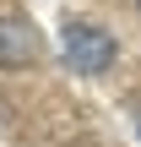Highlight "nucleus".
Here are the masks:
<instances>
[{
  "mask_svg": "<svg viewBox=\"0 0 141 147\" xmlns=\"http://www.w3.org/2000/svg\"><path fill=\"white\" fill-rule=\"evenodd\" d=\"M60 55H65V65H71L76 76H103V71L114 65L120 44H114V33L98 27V22H65V27H60Z\"/></svg>",
  "mask_w": 141,
  "mask_h": 147,
  "instance_id": "obj_1",
  "label": "nucleus"
},
{
  "mask_svg": "<svg viewBox=\"0 0 141 147\" xmlns=\"http://www.w3.org/2000/svg\"><path fill=\"white\" fill-rule=\"evenodd\" d=\"M38 60V33L27 16H0V65L16 71V65H33Z\"/></svg>",
  "mask_w": 141,
  "mask_h": 147,
  "instance_id": "obj_2",
  "label": "nucleus"
},
{
  "mask_svg": "<svg viewBox=\"0 0 141 147\" xmlns=\"http://www.w3.org/2000/svg\"><path fill=\"white\" fill-rule=\"evenodd\" d=\"M136 136H141V115H136Z\"/></svg>",
  "mask_w": 141,
  "mask_h": 147,
  "instance_id": "obj_3",
  "label": "nucleus"
},
{
  "mask_svg": "<svg viewBox=\"0 0 141 147\" xmlns=\"http://www.w3.org/2000/svg\"><path fill=\"white\" fill-rule=\"evenodd\" d=\"M136 5H141V0H136Z\"/></svg>",
  "mask_w": 141,
  "mask_h": 147,
  "instance_id": "obj_4",
  "label": "nucleus"
}]
</instances>
